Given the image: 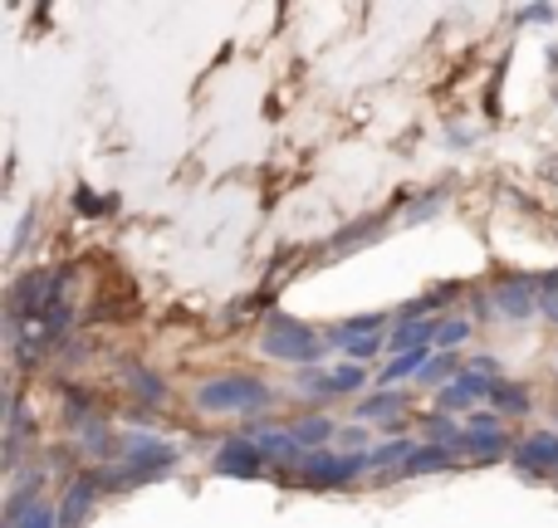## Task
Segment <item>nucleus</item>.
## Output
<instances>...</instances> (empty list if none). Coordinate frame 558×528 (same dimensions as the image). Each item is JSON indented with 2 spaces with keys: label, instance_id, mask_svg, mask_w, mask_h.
I'll use <instances>...</instances> for the list:
<instances>
[{
  "label": "nucleus",
  "instance_id": "nucleus-1",
  "mask_svg": "<svg viewBox=\"0 0 558 528\" xmlns=\"http://www.w3.org/2000/svg\"><path fill=\"white\" fill-rule=\"evenodd\" d=\"M113 455H118V465L98 470L104 490H137V484L167 480V475L177 470V445L157 441V435H147V431H123L113 441Z\"/></svg>",
  "mask_w": 558,
  "mask_h": 528
},
{
  "label": "nucleus",
  "instance_id": "nucleus-2",
  "mask_svg": "<svg viewBox=\"0 0 558 528\" xmlns=\"http://www.w3.org/2000/svg\"><path fill=\"white\" fill-rule=\"evenodd\" d=\"M64 294H69V265L20 274L5 294V328H25V323H35V318H45Z\"/></svg>",
  "mask_w": 558,
  "mask_h": 528
},
{
  "label": "nucleus",
  "instance_id": "nucleus-3",
  "mask_svg": "<svg viewBox=\"0 0 558 528\" xmlns=\"http://www.w3.org/2000/svg\"><path fill=\"white\" fill-rule=\"evenodd\" d=\"M260 353L279 357V363L318 367L328 347H324V333H314L308 323H299V318H289V314H270V323H265V333H260Z\"/></svg>",
  "mask_w": 558,
  "mask_h": 528
},
{
  "label": "nucleus",
  "instance_id": "nucleus-4",
  "mask_svg": "<svg viewBox=\"0 0 558 528\" xmlns=\"http://www.w3.org/2000/svg\"><path fill=\"white\" fill-rule=\"evenodd\" d=\"M270 402H275V392L260 377H216V382L196 386V406H202V412L245 416V412H265Z\"/></svg>",
  "mask_w": 558,
  "mask_h": 528
},
{
  "label": "nucleus",
  "instance_id": "nucleus-5",
  "mask_svg": "<svg viewBox=\"0 0 558 528\" xmlns=\"http://www.w3.org/2000/svg\"><path fill=\"white\" fill-rule=\"evenodd\" d=\"M373 470V461H367V451H308L304 461H299V484H308V490H338V484H353L357 475Z\"/></svg>",
  "mask_w": 558,
  "mask_h": 528
},
{
  "label": "nucleus",
  "instance_id": "nucleus-6",
  "mask_svg": "<svg viewBox=\"0 0 558 528\" xmlns=\"http://www.w3.org/2000/svg\"><path fill=\"white\" fill-rule=\"evenodd\" d=\"M510 465L524 475V480H554L558 484V435L534 431L530 441H520L510 451Z\"/></svg>",
  "mask_w": 558,
  "mask_h": 528
},
{
  "label": "nucleus",
  "instance_id": "nucleus-7",
  "mask_svg": "<svg viewBox=\"0 0 558 528\" xmlns=\"http://www.w3.org/2000/svg\"><path fill=\"white\" fill-rule=\"evenodd\" d=\"M357 386H367V367L357 363H338L333 372L328 367H304L299 372V392L304 396H353Z\"/></svg>",
  "mask_w": 558,
  "mask_h": 528
},
{
  "label": "nucleus",
  "instance_id": "nucleus-8",
  "mask_svg": "<svg viewBox=\"0 0 558 528\" xmlns=\"http://www.w3.org/2000/svg\"><path fill=\"white\" fill-rule=\"evenodd\" d=\"M495 308L510 323H524V318L539 314V274H505L495 284Z\"/></svg>",
  "mask_w": 558,
  "mask_h": 528
},
{
  "label": "nucleus",
  "instance_id": "nucleus-9",
  "mask_svg": "<svg viewBox=\"0 0 558 528\" xmlns=\"http://www.w3.org/2000/svg\"><path fill=\"white\" fill-rule=\"evenodd\" d=\"M495 382H500V377H485V372H471V367H465L456 382H446L441 392H436V406H441V412H475L481 402L495 396Z\"/></svg>",
  "mask_w": 558,
  "mask_h": 528
},
{
  "label": "nucleus",
  "instance_id": "nucleus-10",
  "mask_svg": "<svg viewBox=\"0 0 558 528\" xmlns=\"http://www.w3.org/2000/svg\"><path fill=\"white\" fill-rule=\"evenodd\" d=\"M211 465H216V475H226V480H255L270 461H265V451L251 441V435H231V441L216 451Z\"/></svg>",
  "mask_w": 558,
  "mask_h": 528
},
{
  "label": "nucleus",
  "instance_id": "nucleus-11",
  "mask_svg": "<svg viewBox=\"0 0 558 528\" xmlns=\"http://www.w3.org/2000/svg\"><path fill=\"white\" fill-rule=\"evenodd\" d=\"M104 494V480H98V470H84L74 484H69L64 504H59V528H78L94 514V500Z\"/></svg>",
  "mask_w": 558,
  "mask_h": 528
},
{
  "label": "nucleus",
  "instance_id": "nucleus-12",
  "mask_svg": "<svg viewBox=\"0 0 558 528\" xmlns=\"http://www.w3.org/2000/svg\"><path fill=\"white\" fill-rule=\"evenodd\" d=\"M241 435H251V441L265 451V461H270V465H299L308 455L304 445L289 435V426H284V431H275V426H245Z\"/></svg>",
  "mask_w": 558,
  "mask_h": 528
},
{
  "label": "nucleus",
  "instance_id": "nucleus-13",
  "mask_svg": "<svg viewBox=\"0 0 558 528\" xmlns=\"http://www.w3.org/2000/svg\"><path fill=\"white\" fill-rule=\"evenodd\" d=\"M324 343L338 347V353H343V363H357V367L373 363L377 353H387V337H383V333H343L338 323L324 333Z\"/></svg>",
  "mask_w": 558,
  "mask_h": 528
},
{
  "label": "nucleus",
  "instance_id": "nucleus-14",
  "mask_svg": "<svg viewBox=\"0 0 558 528\" xmlns=\"http://www.w3.org/2000/svg\"><path fill=\"white\" fill-rule=\"evenodd\" d=\"M383 225H387V216H363V221H353V225H343V231L328 241V255H348V250H363V245H373L377 235H383Z\"/></svg>",
  "mask_w": 558,
  "mask_h": 528
},
{
  "label": "nucleus",
  "instance_id": "nucleus-15",
  "mask_svg": "<svg viewBox=\"0 0 558 528\" xmlns=\"http://www.w3.org/2000/svg\"><path fill=\"white\" fill-rule=\"evenodd\" d=\"M432 470H456V451H446V445H416V455L402 465V470L392 475V480L383 484H397V480H412V475H432Z\"/></svg>",
  "mask_w": 558,
  "mask_h": 528
},
{
  "label": "nucleus",
  "instance_id": "nucleus-16",
  "mask_svg": "<svg viewBox=\"0 0 558 528\" xmlns=\"http://www.w3.org/2000/svg\"><path fill=\"white\" fill-rule=\"evenodd\" d=\"M436 333H441V318H426V323L392 328V337H387V353L402 357V353H416V347H436Z\"/></svg>",
  "mask_w": 558,
  "mask_h": 528
},
{
  "label": "nucleus",
  "instance_id": "nucleus-17",
  "mask_svg": "<svg viewBox=\"0 0 558 528\" xmlns=\"http://www.w3.org/2000/svg\"><path fill=\"white\" fill-rule=\"evenodd\" d=\"M412 455H416V445H412V441H402V435L392 441V435H387L383 445H373V451H367V461H373L377 480H392V475L402 470V465L412 461Z\"/></svg>",
  "mask_w": 558,
  "mask_h": 528
},
{
  "label": "nucleus",
  "instance_id": "nucleus-18",
  "mask_svg": "<svg viewBox=\"0 0 558 528\" xmlns=\"http://www.w3.org/2000/svg\"><path fill=\"white\" fill-rule=\"evenodd\" d=\"M289 435H294L304 451H328V441L338 435V426L328 421V416H299V421L289 426Z\"/></svg>",
  "mask_w": 558,
  "mask_h": 528
},
{
  "label": "nucleus",
  "instance_id": "nucleus-19",
  "mask_svg": "<svg viewBox=\"0 0 558 528\" xmlns=\"http://www.w3.org/2000/svg\"><path fill=\"white\" fill-rule=\"evenodd\" d=\"M357 421H387L392 426V416L407 412V392H377V396H363V402L353 406Z\"/></svg>",
  "mask_w": 558,
  "mask_h": 528
},
{
  "label": "nucleus",
  "instance_id": "nucleus-20",
  "mask_svg": "<svg viewBox=\"0 0 558 528\" xmlns=\"http://www.w3.org/2000/svg\"><path fill=\"white\" fill-rule=\"evenodd\" d=\"M510 451H514V445H510V435H505V431H490V435H465V445H461L465 461H481V465L505 461Z\"/></svg>",
  "mask_w": 558,
  "mask_h": 528
},
{
  "label": "nucleus",
  "instance_id": "nucleus-21",
  "mask_svg": "<svg viewBox=\"0 0 558 528\" xmlns=\"http://www.w3.org/2000/svg\"><path fill=\"white\" fill-rule=\"evenodd\" d=\"M432 357H436L432 347H416V353H402V357H392V363L383 367V386H387V392H392V386L402 382V377H422V367L432 363Z\"/></svg>",
  "mask_w": 558,
  "mask_h": 528
},
{
  "label": "nucleus",
  "instance_id": "nucleus-22",
  "mask_svg": "<svg viewBox=\"0 0 558 528\" xmlns=\"http://www.w3.org/2000/svg\"><path fill=\"white\" fill-rule=\"evenodd\" d=\"M490 402H495V412H500V416H530V392H524V386L520 382H505V377H500V382H495V396H490Z\"/></svg>",
  "mask_w": 558,
  "mask_h": 528
},
{
  "label": "nucleus",
  "instance_id": "nucleus-23",
  "mask_svg": "<svg viewBox=\"0 0 558 528\" xmlns=\"http://www.w3.org/2000/svg\"><path fill=\"white\" fill-rule=\"evenodd\" d=\"M461 372H465V367L456 363V353H436L432 363L422 367V386H436V392H441V386H446V382H456Z\"/></svg>",
  "mask_w": 558,
  "mask_h": 528
},
{
  "label": "nucleus",
  "instance_id": "nucleus-24",
  "mask_svg": "<svg viewBox=\"0 0 558 528\" xmlns=\"http://www.w3.org/2000/svg\"><path fill=\"white\" fill-rule=\"evenodd\" d=\"M475 333L471 318H441V333H436V353H456L465 337Z\"/></svg>",
  "mask_w": 558,
  "mask_h": 528
},
{
  "label": "nucleus",
  "instance_id": "nucleus-25",
  "mask_svg": "<svg viewBox=\"0 0 558 528\" xmlns=\"http://www.w3.org/2000/svg\"><path fill=\"white\" fill-rule=\"evenodd\" d=\"M539 314L549 318V323H558V269L539 274Z\"/></svg>",
  "mask_w": 558,
  "mask_h": 528
},
{
  "label": "nucleus",
  "instance_id": "nucleus-26",
  "mask_svg": "<svg viewBox=\"0 0 558 528\" xmlns=\"http://www.w3.org/2000/svg\"><path fill=\"white\" fill-rule=\"evenodd\" d=\"M123 372H128V377H133V382H137V392H143V396H147V402H167V382H162V377L143 372V367H123Z\"/></svg>",
  "mask_w": 558,
  "mask_h": 528
},
{
  "label": "nucleus",
  "instance_id": "nucleus-27",
  "mask_svg": "<svg viewBox=\"0 0 558 528\" xmlns=\"http://www.w3.org/2000/svg\"><path fill=\"white\" fill-rule=\"evenodd\" d=\"M490 431H505L500 412H471L465 416V435H490Z\"/></svg>",
  "mask_w": 558,
  "mask_h": 528
},
{
  "label": "nucleus",
  "instance_id": "nucleus-28",
  "mask_svg": "<svg viewBox=\"0 0 558 528\" xmlns=\"http://www.w3.org/2000/svg\"><path fill=\"white\" fill-rule=\"evenodd\" d=\"M20 528H59V504H49V500H39L35 509L25 514V524Z\"/></svg>",
  "mask_w": 558,
  "mask_h": 528
},
{
  "label": "nucleus",
  "instance_id": "nucleus-29",
  "mask_svg": "<svg viewBox=\"0 0 558 528\" xmlns=\"http://www.w3.org/2000/svg\"><path fill=\"white\" fill-rule=\"evenodd\" d=\"M387 318H392V314H363V318H343L338 328H343V333H383Z\"/></svg>",
  "mask_w": 558,
  "mask_h": 528
},
{
  "label": "nucleus",
  "instance_id": "nucleus-30",
  "mask_svg": "<svg viewBox=\"0 0 558 528\" xmlns=\"http://www.w3.org/2000/svg\"><path fill=\"white\" fill-rule=\"evenodd\" d=\"M441 201H446L441 192H436V196H422V201H416L412 211H407V221H412V225H416V221H426V216H432V211H441Z\"/></svg>",
  "mask_w": 558,
  "mask_h": 528
},
{
  "label": "nucleus",
  "instance_id": "nucleus-31",
  "mask_svg": "<svg viewBox=\"0 0 558 528\" xmlns=\"http://www.w3.org/2000/svg\"><path fill=\"white\" fill-rule=\"evenodd\" d=\"M338 441H343L348 455H353V451H367V431H363V426H343V431H338Z\"/></svg>",
  "mask_w": 558,
  "mask_h": 528
},
{
  "label": "nucleus",
  "instance_id": "nucleus-32",
  "mask_svg": "<svg viewBox=\"0 0 558 528\" xmlns=\"http://www.w3.org/2000/svg\"><path fill=\"white\" fill-rule=\"evenodd\" d=\"M471 372H485V377H500V363H495V357H471Z\"/></svg>",
  "mask_w": 558,
  "mask_h": 528
},
{
  "label": "nucleus",
  "instance_id": "nucleus-33",
  "mask_svg": "<svg viewBox=\"0 0 558 528\" xmlns=\"http://www.w3.org/2000/svg\"><path fill=\"white\" fill-rule=\"evenodd\" d=\"M520 20H554V5H530L520 10Z\"/></svg>",
  "mask_w": 558,
  "mask_h": 528
},
{
  "label": "nucleus",
  "instance_id": "nucleus-34",
  "mask_svg": "<svg viewBox=\"0 0 558 528\" xmlns=\"http://www.w3.org/2000/svg\"><path fill=\"white\" fill-rule=\"evenodd\" d=\"M554 421H558V412H554Z\"/></svg>",
  "mask_w": 558,
  "mask_h": 528
}]
</instances>
